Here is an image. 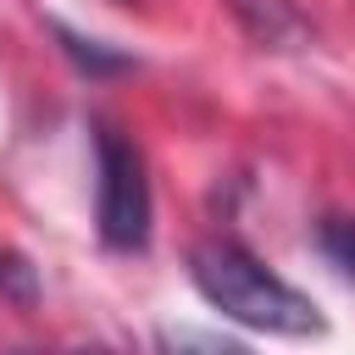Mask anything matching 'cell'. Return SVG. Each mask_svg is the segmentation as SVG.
Segmentation results:
<instances>
[{
	"label": "cell",
	"mask_w": 355,
	"mask_h": 355,
	"mask_svg": "<svg viewBox=\"0 0 355 355\" xmlns=\"http://www.w3.org/2000/svg\"><path fill=\"white\" fill-rule=\"evenodd\" d=\"M189 283L211 311H222L239 327L277 333V338H311L322 333V311L311 294H300L288 277H277L261 255H250L233 239H205L189 250Z\"/></svg>",
	"instance_id": "6da1fadb"
},
{
	"label": "cell",
	"mask_w": 355,
	"mask_h": 355,
	"mask_svg": "<svg viewBox=\"0 0 355 355\" xmlns=\"http://www.w3.org/2000/svg\"><path fill=\"white\" fill-rule=\"evenodd\" d=\"M150 222H155V194H150L144 150L116 122H94V227H100V244L116 255H139L150 244Z\"/></svg>",
	"instance_id": "7a4b0ae2"
},
{
	"label": "cell",
	"mask_w": 355,
	"mask_h": 355,
	"mask_svg": "<svg viewBox=\"0 0 355 355\" xmlns=\"http://www.w3.org/2000/svg\"><path fill=\"white\" fill-rule=\"evenodd\" d=\"M227 11L261 50H294L305 39V17L288 0H227Z\"/></svg>",
	"instance_id": "3957f363"
},
{
	"label": "cell",
	"mask_w": 355,
	"mask_h": 355,
	"mask_svg": "<svg viewBox=\"0 0 355 355\" xmlns=\"http://www.w3.org/2000/svg\"><path fill=\"white\" fill-rule=\"evenodd\" d=\"M316 250L327 255V266H333L344 283H355V216L327 211V216L316 222Z\"/></svg>",
	"instance_id": "277c9868"
},
{
	"label": "cell",
	"mask_w": 355,
	"mask_h": 355,
	"mask_svg": "<svg viewBox=\"0 0 355 355\" xmlns=\"http://www.w3.org/2000/svg\"><path fill=\"white\" fill-rule=\"evenodd\" d=\"M55 33H61L67 55H72L78 67H89V72H116V67H128V55H111V50H100L94 39H78V33H67V28H55Z\"/></svg>",
	"instance_id": "5b68a950"
},
{
	"label": "cell",
	"mask_w": 355,
	"mask_h": 355,
	"mask_svg": "<svg viewBox=\"0 0 355 355\" xmlns=\"http://www.w3.org/2000/svg\"><path fill=\"white\" fill-rule=\"evenodd\" d=\"M0 283L11 288V300H17V305H28V300H33V266H28L22 255H11V250H0Z\"/></svg>",
	"instance_id": "8992f818"
},
{
	"label": "cell",
	"mask_w": 355,
	"mask_h": 355,
	"mask_svg": "<svg viewBox=\"0 0 355 355\" xmlns=\"http://www.w3.org/2000/svg\"><path fill=\"white\" fill-rule=\"evenodd\" d=\"M116 6H133V0H116Z\"/></svg>",
	"instance_id": "52a82bcc"
}]
</instances>
